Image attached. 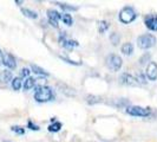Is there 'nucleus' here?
<instances>
[{"label": "nucleus", "instance_id": "nucleus-16", "mask_svg": "<svg viewBox=\"0 0 157 142\" xmlns=\"http://www.w3.org/2000/svg\"><path fill=\"white\" fill-rule=\"evenodd\" d=\"M35 82H37V80L33 78V77L26 78L25 82H24V85H23V87H24V90H30V89H32L35 85Z\"/></svg>", "mask_w": 157, "mask_h": 142}, {"label": "nucleus", "instance_id": "nucleus-26", "mask_svg": "<svg viewBox=\"0 0 157 142\" xmlns=\"http://www.w3.org/2000/svg\"><path fill=\"white\" fill-rule=\"evenodd\" d=\"M30 73H31V71L28 70L27 68H23L20 70V77L21 78H28L30 77Z\"/></svg>", "mask_w": 157, "mask_h": 142}, {"label": "nucleus", "instance_id": "nucleus-28", "mask_svg": "<svg viewBox=\"0 0 157 142\" xmlns=\"http://www.w3.org/2000/svg\"><path fill=\"white\" fill-rule=\"evenodd\" d=\"M149 58H150V53H145V54H144V56H143V57L140 59V64H141V65H144Z\"/></svg>", "mask_w": 157, "mask_h": 142}, {"label": "nucleus", "instance_id": "nucleus-15", "mask_svg": "<svg viewBox=\"0 0 157 142\" xmlns=\"http://www.w3.org/2000/svg\"><path fill=\"white\" fill-rule=\"evenodd\" d=\"M122 52L125 54V56H131L133 53V45L131 43H124L122 45Z\"/></svg>", "mask_w": 157, "mask_h": 142}, {"label": "nucleus", "instance_id": "nucleus-22", "mask_svg": "<svg viewBox=\"0 0 157 142\" xmlns=\"http://www.w3.org/2000/svg\"><path fill=\"white\" fill-rule=\"evenodd\" d=\"M61 20H63V21H64V24H66L68 26L72 25V23H73V19H72V17H71V14H68V13L61 14Z\"/></svg>", "mask_w": 157, "mask_h": 142}, {"label": "nucleus", "instance_id": "nucleus-25", "mask_svg": "<svg viewBox=\"0 0 157 142\" xmlns=\"http://www.w3.org/2000/svg\"><path fill=\"white\" fill-rule=\"evenodd\" d=\"M11 130L14 132L16 134H18V135H24V134H25V128L19 127V125H13V127H11Z\"/></svg>", "mask_w": 157, "mask_h": 142}, {"label": "nucleus", "instance_id": "nucleus-9", "mask_svg": "<svg viewBox=\"0 0 157 142\" xmlns=\"http://www.w3.org/2000/svg\"><path fill=\"white\" fill-rule=\"evenodd\" d=\"M2 64L9 68V69H16L17 66V62L16 58L11 54V53H4V59H2Z\"/></svg>", "mask_w": 157, "mask_h": 142}, {"label": "nucleus", "instance_id": "nucleus-10", "mask_svg": "<svg viewBox=\"0 0 157 142\" xmlns=\"http://www.w3.org/2000/svg\"><path fill=\"white\" fill-rule=\"evenodd\" d=\"M144 24L151 31H157V16H148L144 19Z\"/></svg>", "mask_w": 157, "mask_h": 142}, {"label": "nucleus", "instance_id": "nucleus-18", "mask_svg": "<svg viewBox=\"0 0 157 142\" xmlns=\"http://www.w3.org/2000/svg\"><path fill=\"white\" fill-rule=\"evenodd\" d=\"M109 27H110V24H109L108 21H105V20L98 21V31H99V33L106 32V31L109 30Z\"/></svg>", "mask_w": 157, "mask_h": 142}, {"label": "nucleus", "instance_id": "nucleus-21", "mask_svg": "<svg viewBox=\"0 0 157 142\" xmlns=\"http://www.w3.org/2000/svg\"><path fill=\"white\" fill-rule=\"evenodd\" d=\"M75 46H78V43L76 42V40H72V39H69L68 38V40H66V43L63 45V47H65V49H68V50H72Z\"/></svg>", "mask_w": 157, "mask_h": 142}, {"label": "nucleus", "instance_id": "nucleus-4", "mask_svg": "<svg viewBox=\"0 0 157 142\" xmlns=\"http://www.w3.org/2000/svg\"><path fill=\"white\" fill-rule=\"evenodd\" d=\"M156 44V37L152 35H142L137 38V45L140 49L148 50Z\"/></svg>", "mask_w": 157, "mask_h": 142}, {"label": "nucleus", "instance_id": "nucleus-8", "mask_svg": "<svg viewBox=\"0 0 157 142\" xmlns=\"http://www.w3.org/2000/svg\"><path fill=\"white\" fill-rule=\"evenodd\" d=\"M145 75L150 80H157V63L150 62L147 66L145 70Z\"/></svg>", "mask_w": 157, "mask_h": 142}, {"label": "nucleus", "instance_id": "nucleus-5", "mask_svg": "<svg viewBox=\"0 0 157 142\" xmlns=\"http://www.w3.org/2000/svg\"><path fill=\"white\" fill-rule=\"evenodd\" d=\"M126 114L131 116H140V117H148L150 115V109L143 106H133L126 108Z\"/></svg>", "mask_w": 157, "mask_h": 142}, {"label": "nucleus", "instance_id": "nucleus-14", "mask_svg": "<svg viewBox=\"0 0 157 142\" xmlns=\"http://www.w3.org/2000/svg\"><path fill=\"white\" fill-rule=\"evenodd\" d=\"M85 99H86V103L90 104V106H93V104H97V103L102 102V98L99 96H96V95H87Z\"/></svg>", "mask_w": 157, "mask_h": 142}, {"label": "nucleus", "instance_id": "nucleus-1", "mask_svg": "<svg viewBox=\"0 0 157 142\" xmlns=\"http://www.w3.org/2000/svg\"><path fill=\"white\" fill-rule=\"evenodd\" d=\"M54 98V94L53 90L50 87H38L35 92V99L39 103H46L50 102Z\"/></svg>", "mask_w": 157, "mask_h": 142}, {"label": "nucleus", "instance_id": "nucleus-29", "mask_svg": "<svg viewBox=\"0 0 157 142\" xmlns=\"http://www.w3.org/2000/svg\"><path fill=\"white\" fill-rule=\"evenodd\" d=\"M27 127H28L31 130H39V127H38L37 124H33V122H32V121H28Z\"/></svg>", "mask_w": 157, "mask_h": 142}, {"label": "nucleus", "instance_id": "nucleus-11", "mask_svg": "<svg viewBox=\"0 0 157 142\" xmlns=\"http://www.w3.org/2000/svg\"><path fill=\"white\" fill-rule=\"evenodd\" d=\"M58 88H59V90H60L63 94H65L68 96H76L75 89L69 87V85H66V84H64V83H59L58 84Z\"/></svg>", "mask_w": 157, "mask_h": 142}, {"label": "nucleus", "instance_id": "nucleus-2", "mask_svg": "<svg viewBox=\"0 0 157 142\" xmlns=\"http://www.w3.org/2000/svg\"><path fill=\"white\" fill-rule=\"evenodd\" d=\"M105 65H106V68L109 70L116 72V71L121 70V68H122L123 65V61L118 54L111 53V54L106 56V58H105Z\"/></svg>", "mask_w": 157, "mask_h": 142}, {"label": "nucleus", "instance_id": "nucleus-20", "mask_svg": "<svg viewBox=\"0 0 157 142\" xmlns=\"http://www.w3.org/2000/svg\"><path fill=\"white\" fill-rule=\"evenodd\" d=\"M60 9H65V11H77L78 7L76 6H72V5H69V4H63V2H56Z\"/></svg>", "mask_w": 157, "mask_h": 142}, {"label": "nucleus", "instance_id": "nucleus-27", "mask_svg": "<svg viewBox=\"0 0 157 142\" xmlns=\"http://www.w3.org/2000/svg\"><path fill=\"white\" fill-rule=\"evenodd\" d=\"M135 78H136V80L138 82V84H145V83H147V80H145V78H144V76H143L141 72H138V73L136 75V77H135Z\"/></svg>", "mask_w": 157, "mask_h": 142}, {"label": "nucleus", "instance_id": "nucleus-30", "mask_svg": "<svg viewBox=\"0 0 157 142\" xmlns=\"http://www.w3.org/2000/svg\"><path fill=\"white\" fill-rule=\"evenodd\" d=\"M60 58L63 59V61H65L66 63H69V64H73V65H79V64H80V63L73 62V61H71V59H69V58H66V57H63V56H60Z\"/></svg>", "mask_w": 157, "mask_h": 142}, {"label": "nucleus", "instance_id": "nucleus-12", "mask_svg": "<svg viewBox=\"0 0 157 142\" xmlns=\"http://www.w3.org/2000/svg\"><path fill=\"white\" fill-rule=\"evenodd\" d=\"M13 80V75L9 70L0 71V83H9Z\"/></svg>", "mask_w": 157, "mask_h": 142}, {"label": "nucleus", "instance_id": "nucleus-32", "mask_svg": "<svg viewBox=\"0 0 157 142\" xmlns=\"http://www.w3.org/2000/svg\"><path fill=\"white\" fill-rule=\"evenodd\" d=\"M5 142H9V141H5Z\"/></svg>", "mask_w": 157, "mask_h": 142}, {"label": "nucleus", "instance_id": "nucleus-13", "mask_svg": "<svg viewBox=\"0 0 157 142\" xmlns=\"http://www.w3.org/2000/svg\"><path fill=\"white\" fill-rule=\"evenodd\" d=\"M31 70L33 71L35 73H37V75H40V76H50V73L47 71L44 70L43 68H40V66L35 65V64H31Z\"/></svg>", "mask_w": 157, "mask_h": 142}, {"label": "nucleus", "instance_id": "nucleus-23", "mask_svg": "<svg viewBox=\"0 0 157 142\" xmlns=\"http://www.w3.org/2000/svg\"><path fill=\"white\" fill-rule=\"evenodd\" d=\"M12 88L14 90H19L21 88V78L20 77H16L12 80Z\"/></svg>", "mask_w": 157, "mask_h": 142}, {"label": "nucleus", "instance_id": "nucleus-6", "mask_svg": "<svg viewBox=\"0 0 157 142\" xmlns=\"http://www.w3.org/2000/svg\"><path fill=\"white\" fill-rule=\"evenodd\" d=\"M119 80H121L122 84L128 85V87H137L138 85V82L136 80V78L128 72H123L121 77H119Z\"/></svg>", "mask_w": 157, "mask_h": 142}, {"label": "nucleus", "instance_id": "nucleus-7", "mask_svg": "<svg viewBox=\"0 0 157 142\" xmlns=\"http://www.w3.org/2000/svg\"><path fill=\"white\" fill-rule=\"evenodd\" d=\"M47 18H49V23H50L53 27H58V20L61 19V14L59 12L50 9H47Z\"/></svg>", "mask_w": 157, "mask_h": 142}, {"label": "nucleus", "instance_id": "nucleus-31", "mask_svg": "<svg viewBox=\"0 0 157 142\" xmlns=\"http://www.w3.org/2000/svg\"><path fill=\"white\" fill-rule=\"evenodd\" d=\"M2 59H4V53L1 52V50H0V64H2Z\"/></svg>", "mask_w": 157, "mask_h": 142}, {"label": "nucleus", "instance_id": "nucleus-17", "mask_svg": "<svg viewBox=\"0 0 157 142\" xmlns=\"http://www.w3.org/2000/svg\"><path fill=\"white\" fill-rule=\"evenodd\" d=\"M21 13H23L25 17L31 18V19H37V18H38V13L30 9H21Z\"/></svg>", "mask_w": 157, "mask_h": 142}, {"label": "nucleus", "instance_id": "nucleus-3", "mask_svg": "<svg viewBox=\"0 0 157 142\" xmlns=\"http://www.w3.org/2000/svg\"><path fill=\"white\" fill-rule=\"evenodd\" d=\"M136 18H137V13H136L135 9L131 6H125L119 12V20L123 24H130Z\"/></svg>", "mask_w": 157, "mask_h": 142}, {"label": "nucleus", "instance_id": "nucleus-24", "mask_svg": "<svg viewBox=\"0 0 157 142\" xmlns=\"http://www.w3.org/2000/svg\"><path fill=\"white\" fill-rule=\"evenodd\" d=\"M110 40H111L112 45H117L121 42V36L118 35V33H116V32H114V33L110 35Z\"/></svg>", "mask_w": 157, "mask_h": 142}, {"label": "nucleus", "instance_id": "nucleus-19", "mask_svg": "<svg viewBox=\"0 0 157 142\" xmlns=\"http://www.w3.org/2000/svg\"><path fill=\"white\" fill-rule=\"evenodd\" d=\"M60 129H61V123L60 122H57V121H54V122H52V124L49 125V132H51V133H57Z\"/></svg>", "mask_w": 157, "mask_h": 142}]
</instances>
